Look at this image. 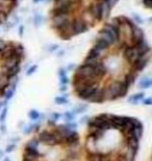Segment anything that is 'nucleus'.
Returning a JSON list of instances; mask_svg holds the SVG:
<instances>
[{
    "label": "nucleus",
    "mask_w": 152,
    "mask_h": 161,
    "mask_svg": "<svg viewBox=\"0 0 152 161\" xmlns=\"http://www.w3.org/2000/svg\"><path fill=\"white\" fill-rule=\"evenodd\" d=\"M105 99V93H104V88H100L98 87L97 90L94 92V94L91 96V98L89 99V102L91 103H103Z\"/></svg>",
    "instance_id": "nucleus-13"
},
{
    "label": "nucleus",
    "mask_w": 152,
    "mask_h": 161,
    "mask_svg": "<svg viewBox=\"0 0 152 161\" xmlns=\"http://www.w3.org/2000/svg\"><path fill=\"white\" fill-rule=\"evenodd\" d=\"M6 114H8V107H6V106H4V107H3V109H2L1 114H0V122H1V124H3V122L5 121Z\"/></svg>",
    "instance_id": "nucleus-30"
},
{
    "label": "nucleus",
    "mask_w": 152,
    "mask_h": 161,
    "mask_svg": "<svg viewBox=\"0 0 152 161\" xmlns=\"http://www.w3.org/2000/svg\"><path fill=\"white\" fill-rule=\"evenodd\" d=\"M66 71H67L66 69H64V68H60V69L59 70V75H60V78H61V76H65V75H66Z\"/></svg>",
    "instance_id": "nucleus-42"
},
{
    "label": "nucleus",
    "mask_w": 152,
    "mask_h": 161,
    "mask_svg": "<svg viewBox=\"0 0 152 161\" xmlns=\"http://www.w3.org/2000/svg\"><path fill=\"white\" fill-rule=\"evenodd\" d=\"M42 16L41 15H35L34 16V25L35 26H39L41 23H42Z\"/></svg>",
    "instance_id": "nucleus-33"
},
{
    "label": "nucleus",
    "mask_w": 152,
    "mask_h": 161,
    "mask_svg": "<svg viewBox=\"0 0 152 161\" xmlns=\"http://www.w3.org/2000/svg\"><path fill=\"white\" fill-rule=\"evenodd\" d=\"M130 30V37H131V41L134 45L138 44L139 42H141L143 39H145L144 36V31H142V28H140L138 25H132L131 27H129Z\"/></svg>",
    "instance_id": "nucleus-7"
},
{
    "label": "nucleus",
    "mask_w": 152,
    "mask_h": 161,
    "mask_svg": "<svg viewBox=\"0 0 152 161\" xmlns=\"http://www.w3.org/2000/svg\"><path fill=\"white\" fill-rule=\"evenodd\" d=\"M2 61H3V62H2L3 68L6 70V69H8V68H12V67H14L16 65H18V64H20L21 59L18 56L14 54V56H12V57H9V58H6V59L2 60Z\"/></svg>",
    "instance_id": "nucleus-11"
},
{
    "label": "nucleus",
    "mask_w": 152,
    "mask_h": 161,
    "mask_svg": "<svg viewBox=\"0 0 152 161\" xmlns=\"http://www.w3.org/2000/svg\"><path fill=\"white\" fill-rule=\"evenodd\" d=\"M14 54H15V46H13V45H5L4 48L0 53V58H1V60H4L6 58L14 56Z\"/></svg>",
    "instance_id": "nucleus-17"
},
{
    "label": "nucleus",
    "mask_w": 152,
    "mask_h": 161,
    "mask_svg": "<svg viewBox=\"0 0 152 161\" xmlns=\"http://www.w3.org/2000/svg\"><path fill=\"white\" fill-rule=\"evenodd\" d=\"M66 125V128L70 129V130H74L75 128H77V124H73V122H67V125Z\"/></svg>",
    "instance_id": "nucleus-36"
},
{
    "label": "nucleus",
    "mask_w": 152,
    "mask_h": 161,
    "mask_svg": "<svg viewBox=\"0 0 152 161\" xmlns=\"http://www.w3.org/2000/svg\"><path fill=\"white\" fill-rule=\"evenodd\" d=\"M102 30L106 31L107 33H109V35L113 37V39H114V43H117L120 40V27H116L114 25L112 24H105L104 27L102 28Z\"/></svg>",
    "instance_id": "nucleus-9"
},
{
    "label": "nucleus",
    "mask_w": 152,
    "mask_h": 161,
    "mask_svg": "<svg viewBox=\"0 0 152 161\" xmlns=\"http://www.w3.org/2000/svg\"><path fill=\"white\" fill-rule=\"evenodd\" d=\"M40 1H42V0H34V3H38V2H40Z\"/></svg>",
    "instance_id": "nucleus-51"
},
{
    "label": "nucleus",
    "mask_w": 152,
    "mask_h": 161,
    "mask_svg": "<svg viewBox=\"0 0 152 161\" xmlns=\"http://www.w3.org/2000/svg\"><path fill=\"white\" fill-rule=\"evenodd\" d=\"M60 117V113H52V114H51V119L54 120V121L59 119Z\"/></svg>",
    "instance_id": "nucleus-41"
},
{
    "label": "nucleus",
    "mask_w": 152,
    "mask_h": 161,
    "mask_svg": "<svg viewBox=\"0 0 152 161\" xmlns=\"http://www.w3.org/2000/svg\"><path fill=\"white\" fill-rule=\"evenodd\" d=\"M89 119H90L89 116H83L81 119H80V124H86V122H88Z\"/></svg>",
    "instance_id": "nucleus-44"
},
{
    "label": "nucleus",
    "mask_w": 152,
    "mask_h": 161,
    "mask_svg": "<svg viewBox=\"0 0 152 161\" xmlns=\"http://www.w3.org/2000/svg\"><path fill=\"white\" fill-rule=\"evenodd\" d=\"M57 48H59V46H57V45H53V46H51L50 48H49V50L50 51H55Z\"/></svg>",
    "instance_id": "nucleus-45"
},
{
    "label": "nucleus",
    "mask_w": 152,
    "mask_h": 161,
    "mask_svg": "<svg viewBox=\"0 0 152 161\" xmlns=\"http://www.w3.org/2000/svg\"><path fill=\"white\" fill-rule=\"evenodd\" d=\"M94 47H96V48H98V49H100V50L104 51V50H106L109 47V45L106 43L105 41H103L102 39L98 38V39L95 41V45H94Z\"/></svg>",
    "instance_id": "nucleus-21"
},
{
    "label": "nucleus",
    "mask_w": 152,
    "mask_h": 161,
    "mask_svg": "<svg viewBox=\"0 0 152 161\" xmlns=\"http://www.w3.org/2000/svg\"><path fill=\"white\" fill-rule=\"evenodd\" d=\"M120 89L121 84L120 80H115L111 85H108L106 88H104L105 93V99H117L120 97Z\"/></svg>",
    "instance_id": "nucleus-2"
},
{
    "label": "nucleus",
    "mask_w": 152,
    "mask_h": 161,
    "mask_svg": "<svg viewBox=\"0 0 152 161\" xmlns=\"http://www.w3.org/2000/svg\"><path fill=\"white\" fill-rule=\"evenodd\" d=\"M37 69H38V66H37V65H32V66H30L29 68H28V69L26 70V75H32L35 71H37Z\"/></svg>",
    "instance_id": "nucleus-32"
},
{
    "label": "nucleus",
    "mask_w": 152,
    "mask_h": 161,
    "mask_svg": "<svg viewBox=\"0 0 152 161\" xmlns=\"http://www.w3.org/2000/svg\"><path fill=\"white\" fill-rule=\"evenodd\" d=\"M98 87H99L98 82L93 83V84H91V85L85 87V88H83L82 90H80L79 92H77V95H78L79 98L83 99V101H89Z\"/></svg>",
    "instance_id": "nucleus-3"
},
{
    "label": "nucleus",
    "mask_w": 152,
    "mask_h": 161,
    "mask_svg": "<svg viewBox=\"0 0 152 161\" xmlns=\"http://www.w3.org/2000/svg\"><path fill=\"white\" fill-rule=\"evenodd\" d=\"M0 24H1V22H0Z\"/></svg>",
    "instance_id": "nucleus-55"
},
{
    "label": "nucleus",
    "mask_w": 152,
    "mask_h": 161,
    "mask_svg": "<svg viewBox=\"0 0 152 161\" xmlns=\"http://www.w3.org/2000/svg\"><path fill=\"white\" fill-rule=\"evenodd\" d=\"M86 109H88V106H86V105L78 106V107H77V108L74 109L73 113H74V114H80V113H82V112L86 111Z\"/></svg>",
    "instance_id": "nucleus-28"
},
{
    "label": "nucleus",
    "mask_w": 152,
    "mask_h": 161,
    "mask_svg": "<svg viewBox=\"0 0 152 161\" xmlns=\"http://www.w3.org/2000/svg\"><path fill=\"white\" fill-rule=\"evenodd\" d=\"M132 17H134V20L137 22L138 24H142L143 23V19H141V17L139 15H137V14H134V16H132Z\"/></svg>",
    "instance_id": "nucleus-34"
},
{
    "label": "nucleus",
    "mask_w": 152,
    "mask_h": 161,
    "mask_svg": "<svg viewBox=\"0 0 152 161\" xmlns=\"http://www.w3.org/2000/svg\"><path fill=\"white\" fill-rule=\"evenodd\" d=\"M148 62H149V56H148V54H145V56L140 57L131 65L132 68H134V72H138V71H142V70H144L145 68H146V66L148 65Z\"/></svg>",
    "instance_id": "nucleus-8"
},
{
    "label": "nucleus",
    "mask_w": 152,
    "mask_h": 161,
    "mask_svg": "<svg viewBox=\"0 0 152 161\" xmlns=\"http://www.w3.org/2000/svg\"><path fill=\"white\" fill-rule=\"evenodd\" d=\"M60 85H67V84L69 83V79L67 78V75L61 76V78H60Z\"/></svg>",
    "instance_id": "nucleus-35"
},
{
    "label": "nucleus",
    "mask_w": 152,
    "mask_h": 161,
    "mask_svg": "<svg viewBox=\"0 0 152 161\" xmlns=\"http://www.w3.org/2000/svg\"><path fill=\"white\" fill-rule=\"evenodd\" d=\"M143 4L146 6L147 8H151V6H152V0H143Z\"/></svg>",
    "instance_id": "nucleus-38"
},
{
    "label": "nucleus",
    "mask_w": 152,
    "mask_h": 161,
    "mask_svg": "<svg viewBox=\"0 0 152 161\" xmlns=\"http://www.w3.org/2000/svg\"><path fill=\"white\" fill-rule=\"evenodd\" d=\"M99 38L100 39H102L103 41H105L106 43H107L109 46L113 44H115L114 43V39H113V37L109 35V33H107L106 31L104 30H101L100 31V33H99Z\"/></svg>",
    "instance_id": "nucleus-19"
},
{
    "label": "nucleus",
    "mask_w": 152,
    "mask_h": 161,
    "mask_svg": "<svg viewBox=\"0 0 152 161\" xmlns=\"http://www.w3.org/2000/svg\"><path fill=\"white\" fill-rule=\"evenodd\" d=\"M88 11L95 20H101V8H100V3L98 1L92 3Z\"/></svg>",
    "instance_id": "nucleus-14"
},
{
    "label": "nucleus",
    "mask_w": 152,
    "mask_h": 161,
    "mask_svg": "<svg viewBox=\"0 0 152 161\" xmlns=\"http://www.w3.org/2000/svg\"><path fill=\"white\" fill-rule=\"evenodd\" d=\"M70 15H63V14H53L51 18V25L54 30H57L64 24H66L68 21H70Z\"/></svg>",
    "instance_id": "nucleus-5"
},
{
    "label": "nucleus",
    "mask_w": 152,
    "mask_h": 161,
    "mask_svg": "<svg viewBox=\"0 0 152 161\" xmlns=\"http://www.w3.org/2000/svg\"><path fill=\"white\" fill-rule=\"evenodd\" d=\"M5 1H16V0H5Z\"/></svg>",
    "instance_id": "nucleus-52"
},
{
    "label": "nucleus",
    "mask_w": 152,
    "mask_h": 161,
    "mask_svg": "<svg viewBox=\"0 0 152 161\" xmlns=\"http://www.w3.org/2000/svg\"><path fill=\"white\" fill-rule=\"evenodd\" d=\"M123 56H124V58L126 59V61L130 64V65H132L135 61H137L139 58H140V53H138L137 48H135V46H127L125 47L124 51H123Z\"/></svg>",
    "instance_id": "nucleus-4"
},
{
    "label": "nucleus",
    "mask_w": 152,
    "mask_h": 161,
    "mask_svg": "<svg viewBox=\"0 0 152 161\" xmlns=\"http://www.w3.org/2000/svg\"><path fill=\"white\" fill-rule=\"evenodd\" d=\"M74 116H75V114L73 113V112H69L67 111L66 113L64 114V117H65V120L67 122H71L73 119H74Z\"/></svg>",
    "instance_id": "nucleus-29"
},
{
    "label": "nucleus",
    "mask_w": 152,
    "mask_h": 161,
    "mask_svg": "<svg viewBox=\"0 0 152 161\" xmlns=\"http://www.w3.org/2000/svg\"><path fill=\"white\" fill-rule=\"evenodd\" d=\"M99 62H101V61H100L99 59L86 57V59H85V61H83V64H85V65H88V66H91V67H95Z\"/></svg>",
    "instance_id": "nucleus-25"
},
{
    "label": "nucleus",
    "mask_w": 152,
    "mask_h": 161,
    "mask_svg": "<svg viewBox=\"0 0 152 161\" xmlns=\"http://www.w3.org/2000/svg\"><path fill=\"white\" fill-rule=\"evenodd\" d=\"M135 79H137V73L132 71L130 73H128V75L125 76V79L123 80H124V82L127 84L129 87H130L131 85H134V83L135 82Z\"/></svg>",
    "instance_id": "nucleus-23"
},
{
    "label": "nucleus",
    "mask_w": 152,
    "mask_h": 161,
    "mask_svg": "<svg viewBox=\"0 0 152 161\" xmlns=\"http://www.w3.org/2000/svg\"><path fill=\"white\" fill-rule=\"evenodd\" d=\"M142 101H143V104H144V105H146V106H150V105H152V98H151V97L143 98Z\"/></svg>",
    "instance_id": "nucleus-37"
},
{
    "label": "nucleus",
    "mask_w": 152,
    "mask_h": 161,
    "mask_svg": "<svg viewBox=\"0 0 152 161\" xmlns=\"http://www.w3.org/2000/svg\"><path fill=\"white\" fill-rule=\"evenodd\" d=\"M100 3V8H101V20L107 19L109 14H111L112 8L107 4V2L105 0H97Z\"/></svg>",
    "instance_id": "nucleus-16"
},
{
    "label": "nucleus",
    "mask_w": 152,
    "mask_h": 161,
    "mask_svg": "<svg viewBox=\"0 0 152 161\" xmlns=\"http://www.w3.org/2000/svg\"><path fill=\"white\" fill-rule=\"evenodd\" d=\"M143 98H145V93L144 92H140V93H137V94H134V95L129 96V97H128V103H130V104H134V105H137Z\"/></svg>",
    "instance_id": "nucleus-20"
},
{
    "label": "nucleus",
    "mask_w": 152,
    "mask_h": 161,
    "mask_svg": "<svg viewBox=\"0 0 152 161\" xmlns=\"http://www.w3.org/2000/svg\"><path fill=\"white\" fill-rule=\"evenodd\" d=\"M65 54V51L64 50H60V53H57V57H61Z\"/></svg>",
    "instance_id": "nucleus-48"
},
{
    "label": "nucleus",
    "mask_w": 152,
    "mask_h": 161,
    "mask_svg": "<svg viewBox=\"0 0 152 161\" xmlns=\"http://www.w3.org/2000/svg\"><path fill=\"white\" fill-rule=\"evenodd\" d=\"M0 130H1L2 133H5V130H6V129H5L4 124H2V125H1V127H0Z\"/></svg>",
    "instance_id": "nucleus-47"
},
{
    "label": "nucleus",
    "mask_w": 152,
    "mask_h": 161,
    "mask_svg": "<svg viewBox=\"0 0 152 161\" xmlns=\"http://www.w3.org/2000/svg\"><path fill=\"white\" fill-rule=\"evenodd\" d=\"M16 149V144H8V147H6V152L8 153H11V152H13V151H14Z\"/></svg>",
    "instance_id": "nucleus-39"
},
{
    "label": "nucleus",
    "mask_w": 152,
    "mask_h": 161,
    "mask_svg": "<svg viewBox=\"0 0 152 161\" xmlns=\"http://www.w3.org/2000/svg\"><path fill=\"white\" fill-rule=\"evenodd\" d=\"M94 68V76H95V79L98 80L99 79L103 78L106 73H107V67L105 66V64L102 62H99L95 67H93Z\"/></svg>",
    "instance_id": "nucleus-10"
},
{
    "label": "nucleus",
    "mask_w": 152,
    "mask_h": 161,
    "mask_svg": "<svg viewBox=\"0 0 152 161\" xmlns=\"http://www.w3.org/2000/svg\"><path fill=\"white\" fill-rule=\"evenodd\" d=\"M4 161H9V159H8V158H5V159H4Z\"/></svg>",
    "instance_id": "nucleus-53"
},
{
    "label": "nucleus",
    "mask_w": 152,
    "mask_h": 161,
    "mask_svg": "<svg viewBox=\"0 0 152 161\" xmlns=\"http://www.w3.org/2000/svg\"><path fill=\"white\" fill-rule=\"evenodd\" d=\"M23 35V26H20V36Z\"/></svg>",
    "instance_id": "nucleus-49"
},
{
    "label": "nucleus",
    "mask_w": 152,
    "mask_h": 161,
    "mask_svg": "<svg viewBox=\"0 0 152 161\" xmlns=\"http://www.w3.org/2000/svg\"><path fill=\"white\" fill-rule=\"evenodd\" d=\"M28 116H29L31 120H38L39 118H40L41 114H40V112L37 110H30L29 113H28Z\"/></svg>",
    "instance_id": "nucleus-26"
},
{
    "label": "nucleus",
    "mask_w": 152,
    "mask_h": 161,
    "mask_svg": "<svg viewBox=\"0 0 152 161\" xmlns=\"http://www.w3.org/2000/svg\"><path fill=\"white\" fill-rule=\"evenodd\" d=\"M54 102H55L56 105H66L68 103V99L66 98V96H57L54 99Z\"/></svg>",
    "instance_id": "nucleus-27"
},
{
    "label": "nucleus",
    "mask_w": 152,
    "mask_h": 161,
    "mask_svg": "<svg viewBox=\"0 0 152 161\" xmlns=\"http://www.w3.org/2000/svg\"><path fill=\"white\" fill-rule=\"evenodd\" d=\"M16 1H17V0H16ZM19 1H21V0H19Z\"/></svg>",
    "instance_id": "nucleus-54"
},
{
    "label": "nucleus",
    "mask_w": 152,
    "mask_h": 161,
    "mask_svg": "<svg viewBox=\"0 0 152 161\" xmlns=\"http://www.w3.org/2000/svg\"><path fill=\"white\" fill-rule=\"evenodd\" d=\"M23 156H26V157H29V158L38 160L42 157V154H41L40 151H39V147H32L25 146Z\"/></svg>",
    "instance_id": "nucleus-12"
},
{
    "label": "nucleus",
    "mask_w": 152,
    "mask_h": 161,
    "mask_svg": "<svg viewBox=\"0 0 152 161\" xmlns=\"http://www.w3.org/2000/svg\"><path fill=\"white\" fill-rule=\"evenodd\" d=\"M20 70H21V67H20V64H18V65H16L14 67H12V68H8V69H6L4 70V75L5 76L8 78V80H12V79H14L16 75H18L19 72H20Z\"/></svg>",
    "instance_id": "nucleus-18"
},
{
    "label": "nucleus",
    "mask_w": 152,
    "mask_h": 161,
    "mask_svg": "<svg viewBox=\"0 0 152 161\" xmlns=\"http://www.w3.org/2000/svg\"><path fill=\"white\" fill-rule=\"evenodd\" d=\"M102 53H103V50H100V49H98V48L93 47L92 49L89 51L88 57H90V58H95V59H100V57H101Z\"/></svg>",
    "instance_id": "nucleus-24"
},
{
    "label": "nucleus",
    "mask_w": 152,
    "mask_h": 161,
    "mask_svg": "<svg viewBox=\"0 0 152 161\" xmlns=\"http://www.w3.org/2000/svg\"><path fill=\"white\" fill-rule=\"evenodd\" d=\"M75 67H76L75 64H69L68 67H67V70H69V71H72V70L75 68Z\"/></svg>",
    "instance_id": "nucleus-43"
},
{
    "label": "nucleus",
    "mask_w": 152,
    "mask_h": 161,
    "mask_svg": "<svg viewBox=\"0 0 152 161\" xmlns=\"http://www.w3.org/2000/svg\"><path fill=\"white\" fill-rule=\"evenodd\" d=\"M6 44H4V42L3 41H0V53H1V50L4 48V46H5Z\"/></svg>",
    "instance_id": "nucleus-46"
},
{
    "label": "nucleus",
    "mask_w": 152,
    "mask_h": 161,
    "mask_svg": "<svg viewBox=\"0 0 152 161\" xmlns=\"http://www.w3.org/2000/svg\"><path fill=\"white\" fill-rule=\"evenodd\" d=\"M134 46L137 48L138 53H140L141 57L145 56V54H148L150 51V47H149V45H148V42L145 39H143L141 42H139V43L135 44Z\"/></svg>",
    "instance_id": "nucleus-15"
},
{
    "label": "nucleus",
    "mask_w": 152,
    "mask_h": 161,
    "mask_svg": "<svg viewBox=\"0 0 152 161\" xmlns=\"http://www.w3.org/2000/svg\"><path fill=\"white\" fill-rule=\"evenodd\" d=\"M151 85H152V80L149 78H147V76L143 78L140 80V83H139V87L141 89H148L150 88Z\"/></svg>",
    "instance_id": "nucleus-22"
},
{
    "label": "nucleus",
    "mask_w": 152,
    "mask_h": 161,
    "mask_svg": "<svg viewBox=\"0 0 152 161\" xmlns=\"http://www.w3.org/2000/svg\"><path fill=\"white\" fill-rule=\"evenodd\" d=\"M38 140L40 142L46 144V146H56L60 144V138L57 136L56 132H49V131H42L38 135Z\"/></svg>",
    "instance_id": "nucleus-1"
},
{
    "label": "nucleus",
    "mask_w": 152,
    "mask_h": 161,
    "mask_svg": "<svg viewBox=\"0 0 152 161\" xmlns=\"http://www.w3.org/2000/svg\"><path fill=\"white\" fill-rule=\"evenodd\" d=\"M89 27L86 26V24L85 23V21L81 18H75L72 21V31L73 35H80L82 33H85L86 31H88Z\"/></svg>",
    "instance_id": "nucleus-6"
},
{
    "label": "nucleus",
    "mask_w": 152,
    "mask_h": 161,
    "mask_svg": "<svg viewBox=\"0 0 152 161\" xmlns=\"http://www.w3.org/2000/svg\"><path fill=\"white\" fill-rule=\"evenodd\" d=\"M106 2H107V4L111 6V8H113V6H115L116 4H117L118 0H105Z\"/></svg>",
    "instance_id": "nucleus-40"
},
{
    "label": "nucleus",
    "mask_w": 152,
    "mask_h": 161,
    "mask_svg": "<svg viewBox=\"0 0 152 161\" xmlns=\"http://www.w3.org/2000/svg\"><path fill=\"white\" fill-rule=\"evenodd\" d=\"M2 157H3V152H2V151H0V159H1Z\"/></svg>",
    "instance_id": "nucleus-50"
},
{
    "label": "nucleus",
    "mask_w": 152,
    "mask_h": 161,
    "mask_svg": "<svg viewBox=\"0 0 152 161\" xmlns=\"http://www.w3.org/2000/svg\"><path fill=\"white\" fill-rule=\"evenodd\" d=\"M15 90L16 89H13V88H9L8 91L4 93V96L6 98V101H8V99H11L13 96H14V93H15Z\"/></svg>",
    "instance_id": "nucleus-31"
}]
</instances>
